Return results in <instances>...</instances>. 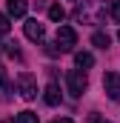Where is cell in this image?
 <instances>
[{
	"instance_id": "cell-1",
	"label": "cell",
	"mask_w": 120,
	"mask_h": 123,
	"mask_svg": "<svg viewBox=\"0 0 120 123\" xmlns=\"http://www.w3.org/2000/svg\"><path fill=\"white\" fill-rule=\"evenodd\" d=\"M103 17H106V3L103 0H80L77 3L74 20H80V23H100Z\"/></svg>"
},
{
	"instance_id": "cell-2",
	"label": "cell",
	"mask_w": 120,
	"mask_h": 123,
	"mask_svg": "<svg viewBox=\"0 0 120 123\" xmlns=\"http://www.w3.org/2000/svg\"><path fill=\"white\" fill-rule=\"evenodd\" d=\"M66 89H69L72 97H80V94L89 89V77H86V72H80V69L66 72Z\"/></svg>"
},
{
	"instance_id": "cell-3",
	"label": "cell",
	"mask_w": 120,
	"mask_h": 123,
	"mask_svg": "<svg viewBox=\"0 0 120 123\" xmlns=\"http://www.w3.org/2000/svg\"><path fill=\"white\" fill-rule=\"evenodd\" d=\"M17 92H20L23 100H34L37 97V80H34V74H29V72L17 74Z\"/></svg>"
},
{
	"instance_id": "cell-4",
	"label": "cell",
	"mask_w": 120,
	"mask_h": 123,
	"mask_svg": "<svg viewBox=\"0 0 120 123\" xmlns=\"http://www.w3.org/2000/svg\"><path fill=\"white\" fill-rule=\"evenodd\" d=\"M54 43H57L60 52H72V49L77 46V34H74V29H72V26H60V29H57V40H54Z\"/></svg>"
},
{
	"instance_id": "cell-5",
	"label": "cell",
	"mask_w": 120,
	"mask_h": 123,
	"mask_svg": "<svg viewBox=\"0 0 120 123\" xmlns=\"http://www.w3.org/2000/svg\"><path fill=\"white\" fill-rule=\"evenodd\" d=\"M103 89L112 100H120V74L117 72H106L103 74Z\"/></svg>"
},
{
	"instance_id": "cell-6",
	"label": "cell",
	"mask_w": 120,
	"mask_h": 123,
	"mask_svg": "<svg viewBox=\"0 0 120 123\" xmlns=\"http://www.w3.org/2000/svg\"><path fill=\"white\" fill-rule=\"evenodd\" d=\"M26 37L34 40V43H40V40L46 37V26H43L40 20H26Z\"/></svg>"
},
{
	"instance_id": "cell-7",
	"label": "cell",
	"mask_w": 120,
	"mask_h": 123,
	"mask_svg": "<svg viewBox=\"0 0 120 123\" xmlns=\"http://www.w3.org/2000/svg\"><path fill=\"white\" fill-rule=\"evenodd\" d=\"M6 9L12 17H23L26 9H29V0H6Z\"/></svg>"
},
{
	"instance_id": "cell-8",
	"label": "cell",
	"mask_w": 120,
	"mask_h": 123,
	"mask_svg": "<svg viewBox=\"0 0 120 123\" xmlns=\"http://www.w3.org/2000/svg\"><path fill=\"white\" fill-rule=\"evenodd\" d=\"M43 100H46L49 106H57V103H60V89H57V83H49V86H46Z\"/></svg>"
},
{
	"instance_id": "cell-9",
	"label": "cell",
	"mask_w": 120,
	"mask_h": 123,
	"mask_svg": "<svg viewBox=\"0 0 120 123\" xmlns=\"http://www.w3.org/2000/svg\"><path fill=\"white\" fill-rule=\"evenodd\" d=\"M74 63H77V69H91L94 66V57H91L89 52H77L74 55Z\"/></svg>"
},
{
	"instance_id": "cell-10",
	"label": "cell",
	"mask_w": 120,
	"mask_h": 123,
	"mask_svg": "<svg viewBox=\"0 0 120 123\" xmlns=\"http://www.w3.org/2000/svg\"><path fill=\"white\" fill-rule=\"evenodd\" d=\"M91 43H94L97 49H109V43H112V37H109L106 31H94V34H91Z\"/></svg>"
},
{
	"instance_id": "cell-11",
	"label": "cell",
	"mask_w": 120,
	"mask_h": 123,
	"mask_svg": "<svg viewBox=\"0 0 120 123\" xmlns=\"http://www.w3.org/2000/svg\"><path fill=\"white\" fill-rule=\"evenodd\" d=\"M49 17H52L54 23H60V20L66 17V9H63L60 3H52V6H49Z\"/></svg>"
},
{
	"instance_id": "cell-12",
	"label": "cell",
	"mask_w": 120,
	"mask_h": 123,
	"mask_svg": "<svg viewBox=\"0 0 120 123\" xmlns=\"http://www.w3.org/2000/svg\"><path fill=\"white\" fill-rule=\"evenodd\" d=\"M9 29H12L9 14H3V12H0V37H6V34H9Z\"/></svg>"
},
{
	"instance_id": "cell-13",
	"label": "cell",
	"mask_w": 120,
	"mask_h": 123,
	"mask_svg": "<svg viewBox=\"0 0 120 123\" xmlns=\"http://www.w3.org/2000/svg\"><path fill=\"white\" fill-rule=\"evenodd\" d=\"M17 123H37V115L34 112H20L17 115Z\"/></svg>"
},
{
	"instance_id": "cell-14",
	"label": "cell",
	"mask_w": 120,
	"mask_h": 123,
	"mask_svg": "<svg viewBox=\"0 0 120 123\" xmlns=\"http://www.w3.org/2000/svg\"><path fill=\"white\" fill-rule=\"evenodd\" d=\"M6 55H9V57H20V49H17V43H6Z\"/></svg>"
},
{
	"instance_id": "cell-15",
	"label": "cell",
	"mask_w": 120,
	"mask_h": 123,
	"mask_svg": "<svg viewBox=\"0 0 120 123\" xmlns=\"http://www.w3.org/2000/svg\"><path fill=\"white\" fill-rule=\"evenodd\" d=\"M0 89H9V74H6V66L0 63Z\"/></svg>"
},
{
	"instance_id": "cell-16",
	"label": "cell",
	"mask_w": 120,
	"mask_h": 123,
	"mask_svg": "<svg viewBox=\"0 0 120 123\" xmlns=\"http://www.w3.org/2000/svg\"><path fill=\"white\" fill-rule=\"evenodd\" d=\"M109 12H112V17L120 23V0H114V3H112V9H109Z\"/></svg>"
},
{
	"instance_id": "cell-17",
	"label": "cell",
	"mask_w": 120,
	"mask_h": 123,
	"mask_svg": "<svg viewBox=\"0 0 120 123\" xmlns=\"http://www.w3.org/2000/svg\"><path fill=\"white\" fill-rule=\"evenodd\" d=\"M52 123H74V120H69V117H57V120H52Z\"/></svg>"
},
{
	"instance_id": "cell-18",
	"label": "cell",
	"mask_w": 120,
	"mask_h": 123,
	"mask_svg": "<svg viewBox=\"0 0 120 123\" xmlns=\"http://www.w3.org/2000/svg\"><path fill=\"white\" fill-rule=\"evenodd\" d=\"M94 123H112V120H106V117H94Z\"/></svg>"
},
{
	"instance_id": "cell-19",
	"label": "cell",
	"mask_w": 120,
	"mask_h": 123,
	"mask_svg": "<svg viewBox=\"0 0 120 123\" xmlns=\"http://www.w3.org/2000/svg\"><path fill=\"white\" fill-rule=\"evenodd\" d=\"M117 37H120V31H117Z\"/></svg>"
}]
</instances>
